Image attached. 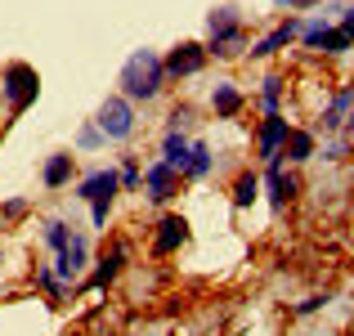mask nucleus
<instances>
[{"label": "nucleus", "instance_id": "f257e3e1", "mask_svg": "<svg viewBox=\"0 0 354 336\" xmlns=\"http://www.w3.org/2000/svg\"><path fill=\"white\" fill-rule=\"evenodd\" d=\"M117 95L130 99V104H153L171 81H166V68H162V54L157 50H135L117 72Z\"/></svg>", "mask_w": 354, "mask_h": 336}, {"label": "nucleus", "instance_id": "f03ea898", "mask_svg": "<svg viewBox=\"0 0 354 336\" xmlns=\"http://www.w3.org/2000/svg\"><path fill=\"white\" fill-rule=\"evenodd\" d=\"M207 54L211 59H238V54H247V23H242V14L234 5H216L207 14Z\"/></svg>", "mask_w": 354, "mask_h": 336}, {"label": "nucleus", "instance_id": "7ed1b4c3", "mask_svg": "<svg viewBox=\"0 0 354 336\" xmlns=\"http://www.w3.org/2000/svg\"><path fill=\"white\" fill-rule=\"evenodd\" d=\"M0 95H5L9 112H27L36 104V95H41V77H36L32 63H9L5 72H0Z\"/></svg>", "mask_w": 354, "mask_h": 336}, {"label": "nucleus", "instance_id": "20e7f679", "mask_svg": "<svg viewBox=\"0 0 354 336\" xmlns=\"http://www.w3.org/2000/svg\"><path fill=\"white\" fill-rule=\"evenodd\" d=\"M95 126L104 130L108 144H126V139L135 135V104L121 99V95H108L104 104H99V112H95Z\"/></svg>", "mask_w": 354, "mask_h": 336}, {"label": "nucleus", "instance_id": "39448f33", "mask_svg": "<svg viewBox=\"0 0 354 336\" xmlns=\"http://www.w3.org/2000/svg\"><path fill=\"white\" fill-rule=\"evenodd\" d=\"M207 45L202 41H180L171 54L162 59V68H166V81H189V77H198L202 68H207Z\"/></svg>", "mask_w": 354, "mask_h": 336}, {"label": "nucleus", "instance_id": "423d86ee", "mask_svg": "<svg viewBox=\"0 0 354 336\" xmlns=\"http://www.w3.org/2000/svg\"><path fill=\"white\" fill-rule=\"evenodd\" d=\"M175 193H180V175H175L162 157H157V162H148L144 166V198L153 202V207H166Z\"/></svg>", "mask_w": 354, "mask_h": 336}, {"label": "nucleus", "instance_id": "0eeeda50", "mask_svg": "<svg viewBox=\"0 0 354 336\" xmlns=\"http://www.w3.org/2000/svg\"><path fill=\"white\" fill-rule=\"evenodd\" d=\"M86 265H90V238H86V233H72L68 251L54 256V278H59L63 287H72V278H81Z\"/></svg>", "mask_w": 354, "mask_h": 336}, {"label": "nucleus", "instance_id": "6e6552de", "mask_svg": "<svg viewBox=\"0 0 354 336\" xmlns=\"http://www.w3.org/2000/svg\"><path fill=\"white\" fill-rule=\"evenodd\" d=\"M117 193H121L117 171H113V166H95L90 175H81V180H77L72 198H81V202H99V198H117Z\"/></svg>", "mask_w": 354, "mask_h": 336}, {"label": "nucleus", "instance_id": "1a4fd4ad", "mask_svg": "<svg viewBox=\"0 0 354 336\" xmlns=\"http://www.w3.org/2000/svg\"><path fill=\"white\" fill-rule=\"evenodd\" d=\"M287 135H292V121H287V117H265V121H260V130H256V153H260V162L283 157Z\"/></svg>", "mask_w": 354, "mask_h": 336}, {"label": "nucleus", "instance_id": "9d476101", "mask_svg": "<svg viewBox=\"0 0 354 336\" xmlns=\"http://www.w3.org/2000/svg\"><path fill=\"white\" fill-rule=\"evenodd\" d=\"M189 242V220L175 216V211H166L162 220H157V233H153V251L157 256H175V251Z\"/></svg>", "mask_w": 354, "mask_h": 336}, {"label": "nucleus", "instance_id": "9b49d317", "mask_svg": "<svg viewBox=\"0 0 354 336\" xmlns=\"http://www.w3.org/2000/svg\"><path fill=\"white\" fill-rule=\"evenodd\" d=\"M296 36H301V18H287V23H278L274 32H265L256 45H247L251 59H274L278 50H287V45H296Z\"/></svg>", "mask_w": 354, "mask_h": 336}, {"label": "nucleus", "instance_id": "f8f14e48", "mask_svg": "<svg viewBox=\"0 0 354 336\" xmlns=\"http://www.w3.org/2000/svg\"><path fill=\"white\" fill-rule=\"evenodd\" d=\"M72 175H77V157H72V153H50V157H45V166H41V184H45L50 193L68 189Z\"/></svg>", "mask_w": 354, "mask_h": 336}, {"label": "nucleus", "instance_id": "ddd939ff", "mask_svg": "<svg viewBox=\"0 0 354 336\" xmlns=\"http://www.w3.org/2000/svg\"><path fill=\"white\" fill-rule=\"evenodd\" d=\"M242 108H247V95H242L234 81H216V86H211V112H216V117L234 121Z\"/></svg>", "mask_w": 354, "mask_h": 336}, {"label": "nucleus", "instance_id": "4468645a", "mask_svg": "<svg viewBox=\"0 0 354 336\" xmlns=\"http://www.w3.org/2000/svg\"><path fill=\"white\" fill-rule=\"evenodd\" d=\"M314 157H319V135H314V130H296L292 126V135H287V144H283V162L305 166V162H314Z\"/></svg>", "mask_w": 354, "mask_h": 336}, {"label": "nucleus", "instance_id": "2eb2a0df", "mask_svg": "<svg viewBox=\"0 0 354 336\" xmlns=\"http://www.w3.org/2000/svg\"><path fill=\"white\" fill-rule=\"evenodd\" d=\"M189 148H193V139H184L180 130H166V135H162V162L171 166L175 175H184V166H189Z\"/></svg>", "mask_w": 354, "mask_h": 336}, {"label": "nucleus", "instance_id": "dca6fc26", "mask_svg": "<svg viewBox=\"0 0 354 336\" xmlns=\"http://www.w3.org/2000/svg\"><path fill=\"white\" fill-rule=\"evenodd\" d=\"M211 171H216V148H211L207 139H193V148H189V166H184V180H207Z\"/></svg>", "mask_w": 354, "mask_h": 336}, {"label": "nucleus", "instance_id": "f3484780", "mask_svg": "<svg viewBox=\"0 0 354 336\" xmlns=\"http://www.w3.org/2000/svg\"><path fill=\"white\" fill-rule=\"evenodd\" d=\"M121 265H126V247H113V256H104L99 260V269L90 274V292H104V287H113L117 278H121Z\"/></svg>", "mask_w": 354, "mask_h": 336}, {"label": "nucleus", "instance_id": "a211bd4d", "mask_svg": "<svg viewBox=\"0 0 354 336\" xmlns=\"http://www.w3.org/2000/svg\"><path fill=\"white\" fill-rule=\"evenodd\" d=\"M354 108V86H346L341 95H332V104L323 108V117H319V126L328 130V135H337L341 126H346V112Z\"/></svg>", "mask_w": 354, "mask_h": 336}, {"label": "nucleus", "instance_id": "6ab92c4d", "mask_svg": "<svg viewBox=\"0 0 354 336\" xmlns=\"http://www.w3.org/2000/svg\"><path fill=\"white\" fill-rule=\"evenodd\" d=\"M229 198H234L238 211L256 207V198H260V175H256V171H238V180H234V189H229Z\"/></svg>", "mask_w": 354, "mask_h": 336}, {"label": "nucleus", "instance_id": "aec40b11", "mask_svg": "<svg viewBox=\"0 0 354 336\" xmlns=\"http://www.w3.org/2000/svg\"><path fill=\"white\" fill-rule=\"evenodd\" d=\"M260 112H265V117H283V77H278V72H269V77L260 81Z\"/></svg>", "mask_w": 354, "mask_h": 336}, {"label": "nucleus", "instance_id": "412c9836", "mask_svg": "<svg viewBox=\"0 0 354 336\" xmlns=\"http://www.w3.org/2000/svg\"><path fill=\"white\" fill-rule=\"evenodd\" d=\"M72 233H77V229H72L68 220H45V224H41V242L54 251V256H59V251H68Z\"/></svg>", "mask_w": 354, "mask_h": 336}, {"label": "nucleus", "instance_id": "4be33fe9", "mask_svg": "<svg viewBox=\"0 0 354 336\" xmlns=\"http://www.w3.org/2000/svg\"><path fill=\"white\" fill-rule=\"evenodd\" d=\"M117 184H121V193H139L144 189V166H139V157H121Z\"/></svg>", "mask_w": 354, "mask_h": 336}, {"label": "nucleus", "instance_id": "5701e85b", "mask_svg": "<svg viewBox=\"0 0 354 336\" xmlns=\"http://www.w3.org/2000/svg\"><path fill=\"white\" fill-rule=\"evenodd\" d=\"M104 144H108V139H104V130H99L95 121H86V126L77 130V148H81V153H95V148H104Z\"/></svg>", "mask_w": 354, "mask_h": 336}, {"label": "nucleus", "instance_id": "b1692460", "mask_svg": "<svg viewBox=\"0 0 354 336\" xmlns=\"http://www.w3.org/2000/svg\"><path fill=\"white\" fill-rule=\"evenodd\" d=\"M113 202H117V198H99V202H90V224H95V229H104V224H108V216H113Z\"/></svg>", "mask_w": 354, "mask_h": 336}, {"label": "nucleus", "instance_id": "393cba45", "mask_svg": "<svg viewBox=\"0 0 354 336\" xmlns=\"http://www.w3.org/2000/svg\"><path fill=\"white\" fill-rule=\"evenodd\" d=\"M346 153H350V139H332V144L323 148V157H328V162H341Z\"/></svg>", "mask_w": 354, "mask_h": 336}, {"label": "nucleus", "instance_id": "a878e982", "mask_svg": "<svg viewBox=\"0 0 354 336\" xmlns=\"http://www.w3.org/2000/svg\"><path fill=\"white\" fill-rule=\"evenodd\" d=\"M323 305H328V296H319V292H314V296H305V301L296 305V314H319Z\"/></svg>", "mask_w": 354, "mask_h": 336}, {"label": "nucleus", "instance_id": "bb28decb", "mask_svg": "<svg viewBox=\"0 0 354 336\" xmlns=\"http://www.w3.org/2000/svg\"><path fill=\"white\" fill-rule=\"evenodd\" d=\"M0 216H5V220H18V216H27V198H14V202H5V207H0Z\"/></svg>", "mask_w": 354, "mask_h": 336}, {"label": "nucleus", "instance_id": "cd10ccee", "mask_svg": "<svg viewBox=\"0 0 354 336\" xmlns=\"http://www.w3.org/2000/svg\"><path fill=\"white\" fill-rule=\"evenodd\" d=\"M189 121H193V108H189V104H180V108L171 112V126H166V130H180V126H189Z\"/></svg>", "mask_w": 354, "mask_h": 336}, {"label": "nucleus", "instance_id": "c85d7f7f", "mask_svg": "<svg viewBox=\"0 0 354 336\" xmlns=\"http://www.w3.org/2000/svg\"><path fill=\"white\" fill-rule=\"evenodd\" d=\"M337 27H341V32H346L350 41H354V5H346V9H341V23H337Z\"/></svg>", "mask_w": 354, "mask_h": 336}, {"label": "nucleus", "instance_id": "c756f323", "mask_svg": "<svg viewBox=\"0 0 354 336\" xmlns=\"http://www.w3.org/2000/svg\"><path fill=\"white\" fill-rule=\"evenodd\" d=\"M314 5H323V0H287V9H292V14H301V9H314Z\"/></svg>", "mask_w": 354, "mask_h": 336}, {"label": "nucleus", "instance_id": "7c9ffc66", "mask_svg": "<svg viewBox=\"0 0 354 336\" xmlns=\"http://www.w3.org/2000/svg\"><path fill=\"white\" fill-rule=\"evenodd\" d=\"M274 5H278V9H287V0H274Z\"/></svg>", "mask_w": 354, "mask_h": 336}, {"label": "nucleus", "instance_id": "2f4dec72", "mask_svg": "<svg viewBox=\"0 0 354 336\" xmlns=\"http://www.w3.org/2000/svg\"><path fill=\"white\" fill-rule=\"evenodd\" d=\"M0 260H5V247H0Z\"/></svg>", "mask_w": 354, "mask_h": 336}, {"label": "nucleus", "instance_id": "473e14b6", "mask_svg": "<svg viewBox=\"0 0 354 336\" xmlns=\"http://www.w3.org/2000/svg\"><path fill=\"white\" fill-rule=\"evenodd\" d=\"M0 229H5V216H0Z\"/></svg>", "mask_w": 354, "mask_h": 336}]
</instances>
